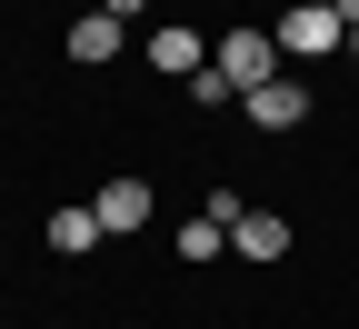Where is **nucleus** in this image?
<instances>
[{
	"label": "nucleus",
	"mask_w": 359,
	"mask_h": 329,
	"mask_svg": "<svg viewBox=\"0 0 359 329\" xmlns=\"http://www.w3.org/2000/svg\"><path fill=\"white\" fill-rule=\"evenodd\" d=\"M90 220H100V229H140V220H150V180H140V170L100 180V200H90Z\"/></svg>",
	"instance_id": "3"
},
{
	"label": "nucleus",
	"mask_w": 359,
	"mask_h": 329,
	"mask_svg": "<svg viewBox=\"0 0 359 329\" xmlns=\"http://www.w3.org/2000/svg\"><path fill=\"white\" fill-rule=\"evenodd\" d=\"M349 60H359V11H349Z\"/></svg>",
	"instance_id": "11"
},
{
	"label": "nucleus",
	"mask_w": 359,
	"mask_h": 329,
	"mask_svg": "<svg viewBox=\"0 0 359 329\" xmlns=\"http://www.w3.org/2000/svg\"><path fill=\"white\" fill-rule=\"evenodd\" d=\"M280 60H330L339 40H349V0H299V11H280Z\"/></svg>",
	"instance_id": "1"
},
{
	"label": "nucleus",
	"mask_w": 359,
	"mask_h": 329,
	"mask_svg": "<svg viewBox=\"0 0 359 329\" xmlns=\"http://www.w3.org/2000/svg\"><path fill=\"white\" fill-rule=\"evenodd\" d=\"M230 250H240V260H280V250H290V220H280V210H240V220H230Z\"/></svg>",
	"instance_id": "6"
},
{
	"label": "nucleus",
	"mask_w": 359,
	"mask_h": 329,
	"mask_svg": "<svg viewBox=\"0 0 359 329\" xmlns=\"http://www.w3.org/2000/svg\"><path fill=\"white\" fill-rule=\"evenodd\" d=\"M50 250H100V220H90V210H50Z\"/></svg>",
	"instance_id": "8"
},
{
	"label": "nucleus",
	"mask_w": 359,
	"mask_h": 329,
	"mask_svg": "<svg viewBox=\"0 0 359 329\" xmlns=\"http://www.w3.org/2000/svg\"><path fill=\"white\" fill-rule=\"evenodd\" d=\"M219 250H230V229H219V220H190V229H180V260H219Z\"/></svg>",
	"instance_id": "9"
},
{
	"label": "nucleus",
	"mask_w": 359,
	"mask_h": 329,
	"mask_svg": "<svg viewBox=\"0 0 359 329\" xmlns=\"http://www.w3.org/2000/svg\"><path fill=\"white\" fill-rule=\"evenodd\" d=\"M120 40H130V20H110V11H80V20H70V60L110 70V60H120Z\"/></svg>",
	"instance_id": "5"
},
{
	"label": "nucleus",
	"mask_w": 359,
	"mask_h": 329,
	"mask_svg": "<svg viewBox=\"0 0 359 329\" xmlns=\"http://www.w3.org/2000/svg\"><path fill=\"white\" fill-rule=\"evenodd\" d=\"M150 70H170V80H190V70H210V51H200V30H150Z\"/></svg>",
	"instance_id": "7"
},
{
	"label": "nucleus",
	"mask_w": 359,
	"mask_h": 329,
	"mask_svg": "<svg viewBox=\"0 0 359 329\" xmlns=\"http://www.w3.org/2000/svg\"><path fill=\"white\" fill-rule=\"evenodd\" d=\"M349 11H359V0H349Z\"/></svg>",
	"instance_id": "12"
},
{
	"label": "nucleus",
	"mask_w": 359,
	"mask_h": 329,
	"mask_svg": "<svg viewBox=\"0 0 359 329\" xmlns=\"http://www.w3.org/2000/svg\"><path fill=\"white\" fill-rule=\"evenodd\" d=\"M210 70L230 80V90H259V80H280V40H269V30H219Z\"/></svg>",
	"instance_id": "2"
},
{
	"label": "nucleus",
	"mask_w": 359,
	"mask_h": 329,
	"mask_svg": "<svg viewBox=\"0 0 359 329\" xmlns=\"http://www.w3.org/2000/svg\"><path fill=\"white\" fill-rule=\"evenodd\" d=\"M240 100H250L259 130H299V120H309V90H299V80H259V90H240Z\"/></svg>",
	"instance_id": "4"
},
{
	"label": "nucleus",
	"mask_w": 359,
	"mask_h": 329,
	"mask_svg": "<svg viewBox=\"0 0 359 329\" xmlns=\"http://www.w3.org/2000/svg\"><path fill=\"white\" fill-rule=\"evenodd\" d=\"M100 11H110V20H130V11H150V0H100Z\"/></svg>",
	"instance_id": "10"
}]
</instances>
